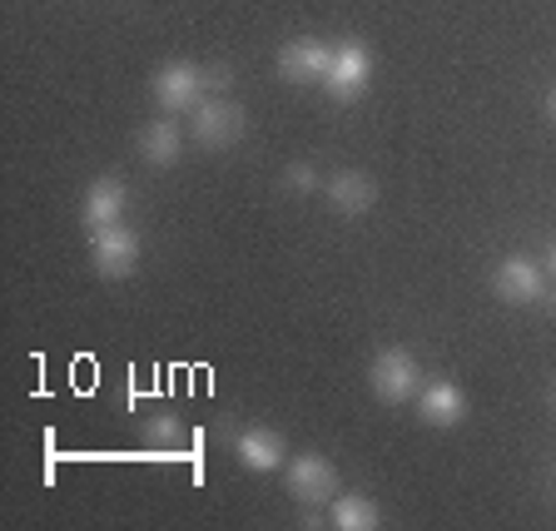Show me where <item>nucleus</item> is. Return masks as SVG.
Listing matches in <instances>:
<instances>
[{
	"mask_svg": "<svg viewBox=\"0 0 556 531\" xmlns=\"http://www.w3.org/2000/svg\"><path fill=\"white\" fill-rule=\"evenodd\" d=\"M328 521H333L338 531H372L378 527V502L372 497H358V492H343V497L328 502Z\"/></svg>",
	"mask_w": 556,
	"mask_h": 531,
	"instance_id": "nucleus-13",
	"label": "nucleus"
},
{
	"mask_svg": "<svg viewBox=\"0 0 556 531\" xmlns=\"http://www.w3.org/2000/svg\"><path fill=\"white\" fill-rule=\"evenodd\" d=\"M179 144H185V139H179L174 119H150V125L139 129V154L150 164H164V169L179 160Z\"/></svg>",
	"mask_w": 556,
	"mask_h": 531,
	"instance_id": "nucleus-14",
	"label": "nucleus"
},
{
	"mask_svg": "<svg viewBox=\"0 0 556 531\" xmlns=\"http://www.w3.org/2000/svg\"><path fill=\"white\" fill-rule=\"evenodd\" d=\"M283 189H293V194H313V189H324V179H318V169H313L308 160H293L289 169H283Z\"/></svg>",
	"mask_w": 556,
	"mask_h": 531,
	"instance_id": "nucleus-15",
	"label": "nucleus"
},
{
	"mask_svg": "<svg viewBox=\"0 0 556 531\" xmlns=\"http://www.w3.org/2000/svg\"><path fill=\"white\" fill-rule=\"evenodd\" d=\"M144 432H150L154 442H164V447H174V442H179V422H174V417H154Z\"/></svg>",
	"mask_w": 556,
	"mask_h": 531,
	"instance_id": "nucleus-16",
	"label": "nucleus"
},
{
	"mask_svg": "<svg viewBox=\"0 0 556 531\" xmlns=\"http://www.w3.org/2000/svg\"><path fill=\"white\" fill-rule=\"evenodd\" d=\"M90 264H94V274H104V278H129L139 264V239L125 224H104L90 239Z\"/></svg>",
	"mask_w": 556,
	"mask_h": 531,
	"instance_id": "nucleus-8",
	"label": "nucleus"
},
{
	"mask_svg": "<svg viewBox=\"0 0 556 531\" xmlns=\"http://www.w3.org/2000/svg\"><path fill=\"white\" fill-rule=\"evenodd\" d=\"M413 403H417V413H422L428 428H457V422L467 417V393L457 388V382H442V378L422 382Z\"/></svg>",
	"mask_w": 556,
	"mask_h": 531,
	"instance_id": "nucleus-9",
	"label": "nucleus"
},
{
	"mask_svg": "<svg viewBox=\"0 0 556 531\" xmlns=\"http://www.w3.org/2000/svg\"><path fill=\"white\" fill-rule=\"evenodd\" d=\"M536 303H542V308H546V318H556V283H546V293H542V299H536Z\"/></svg>",
	"mask_w": 556,
	"mask_h": 531,
	"instance_id": "nucleus-19",
	"label": "nucleus"
},
{
	"mask_svg": "<svg viewBox=\"0 0 556 531\" xmlns=\"http://www.w3.org/2000/svg\"><path fill=\"white\" fill-rule=\"evenodd\" d=\"M372 80V55L363 40H343V46H333V65H328L324 75V90L333 94V100H358L363 90H368Z\"/></svg>",
	"mask_w": 556,
	"mask_h": 531,
	"instance_id": "nucleus-5",
	"label": "nucleus"
},
{
	"mask_svg": "<svg viewBox=\"0 0 556 531\" xmlns=\"http://www.w3.org/2000/svg\"><path fill=\"white\" fill-rule=\"evenodd\" d=\"M328 65H333V46L318 40V35H299L278 50V75L293 85H324Z\"/></svg>",
	"mask_w": 556,
	"mask_h": 531,
	"instance_id": "nucleus-7",
	"label": "nucleus"
},
{
	"mask_svg": "<svg viewBox=\"0 0 556 531\" xmlns=\"http://www.w3.org/2000/svg\"><path fill=\"white\" fill-rule=\"evenodd\" d=\"M546 115H552V119H556V90H552V94H546Z\"/></svg>",
	"mask_w": 556,
	"mask_h": 531,
	"instance_id": "nucleus-20",
	"label": "nucleus"
},
{
	"mask_svg": "<svg viewBox=\"0 0 556 531\" xmlns=\"http://www.w3.org/2000/svg\"><path fill=\"white\" fill-rule=\"evenodd\" d=\"M243 129H249V115H243V104L224 100V94H214L194 110V139L204 144V150H229V144H239Z\"/></svg>",
	"mask_w": 556,
	"mask_h": 531,
	"instance_id": "nucleus-4",
	"label": "nucleus"
},
{
	"mask_svg": "<svg viewBox=\"0 0 556 531\" xmlns=\"http://www.w3.org/2000/svg\"><path fill=\"white\" fill-rule=\"evenodd\" d=\"M129 208V189L119 185V179H94L90 189H85V224L90 229H104V224H119Z\"/></svg>",
	"mask_w": 556,
	"mask_h": 531,
	"instance_id": "nucleus-12",
	"label": "nucleus"
},
{
	"mask_svg": "<svg viewBox=\"0 0 556 531\" xmlns=\"http://www.w3.org/2000/svg\"><path fill=\"white\" fill-rule=\"evenodd\" d=\"M204 80H208V90H229V69H204Z\"/></svg>",
	"mask_w": 556,
	"mask_h": 531,
	"instance_id": "nucleus-17",
	"label": "nucleus"
},
{
	"mask_svg": "<svg viewBox=\"0 0 556 531\" xmlns=\"http://www.w3.org/2000/svg\"><path fill=\"white\" fill-rule=\"evenodd\" d=\"M324 199L338 214H368V208L378 204V185H372V174H363V169H338L324 185Z\"/></svg>",
	"mask_w": 556,
	"mask_h": 531,
	"instance_id": "nucleus-10",
	"label": "nucleus"
},
{
	"mask_svg": "<svg viewBox=\"0 0 556 531\" xmlns=\"http://www.w3.org/2000/svg\"><path fill=\"white\" fill-rule=\"evenodd\" d=\"M552 407H556V388H552Z\"/></svg>",
	"mask_w": 556,
	"mask_h": 531,
	"instance_id": "nucleus-21",
	"label": "nucleus"
},
{
	"mask_svg": "<svg viewBox=\"0 0 556 531\" xmlns=\"http://www.w3.org/2000/svg\"><path fill=\"white\" fill-rule=\"evenodd\" d=\"M283 486H289V497L303 502V507H324V502L338 497V472L328 457L303 452V457H293V463L283 467Z\"/></svg>",
	"mask_w": 556,
	"mask_h": 531,
	"instance_id": "nucleus-3",
	"label": "nucleus"
},
{
	"mask_svg": "<svg viewBox=\"0 0 556 531\" xmlns=\"http://www.w3.org/2000/svg\"><path fill=\"white\" fill-rule=\"evenodd\" d=\"M546 268L536 264V258H527V254H511V258H502L497 268H492V293H497L502 303H536L546 293Z\"/></svg>",
	"mask_w": 556,
	"mask_h": 531,
	"instance_id": "nucleus-6",
	"label": "nucleus"
},
{
	"mask_svg": "<svg viewBox=\"0 0 556 531\" xmlns=\"http://www.w3.org/2000/svg\"><path fill=\"white\" fill-rule=\"evenodd\" d=\"M542 268H546V278H552V283H556V239L546 243V254H542Z\"/></svg>",
	"mask_w": 556,
	"mask_h": 531,
	"instance_id": "nucleus-18",
	"label": "nucleus"
},
{
	"mask_svg": "<svg viewBox=\"0 0 556 531\" xmlns=\"http://www.w3.org/2000/svg\"><path fill=\"white\" fill-rule=\"evenodd\" d=\"M150 90H154V104H160L164 115H194L199 104H204L208 80H204V69H199V65H189V60H174V65L154 69Z\"/></svg>",
	"mask_w": 556,
	"mask_h": 531,
	"instance_id": "nucleus-2",
	"label": "nucleus"
},
{
	"mask_svg": "<svg viewBox=\"0 0 556 531\" xmlns=\"http://www.w3.org/2000/svg\"><path fill=\"white\" fill-rule=\"evenodd\" d=\"M233 457H239L249 472H278V467H283V432L243 428L239 438H233Z\"/></svg>",
	"mask_w": 556,
	"mask_h": 531,
	"instance_id": "nucleus-11",
	"label": "nucleus"
},
{
	"mask_svg": "<svg viewBox=\"0 0 556 531\" xmlns=\"http://www.w3.org/2000/svg\"><path fill=\"white\" fill-rule=\"evenodd\" d=\"M368 388L378 403L397 407V403H413L417 388H422V378H417V358L407 353V347H382L378 358H372L368 368Z\"/></svg>",
	"mask_w": 556,
	"mask_h": 531,
	"instance_id": "nucleus-1",
	"label": "nucleus"
}]
</instances>
